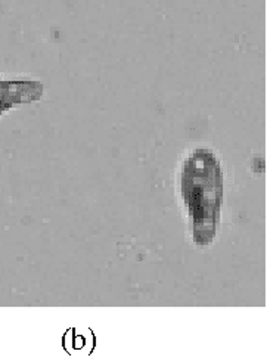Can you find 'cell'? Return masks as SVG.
<instances>
[{
    "label": "cell",
    "instance_id": "cell-1",
    "mask_svg": "<svg viewBox=\"0 0 267 357\" xmlns=\"http://www.w3.org/2000/svg\"><path fill=\"white\" fill-rule=\"evenodd\" d=\"M39 84L29 82H2L0 80V112L10 108L18 102H29L36 99L40 92H36Z\"/></svg>",
    "mask_w": 267,
    "mask_h": 357
}]
</instances>
